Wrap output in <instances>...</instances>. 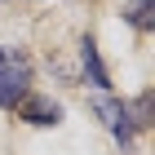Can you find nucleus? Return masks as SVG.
I'll return each mask as SVG.
<instances>
[{
    "label": "nucleus",
    "instance_id": "nucleus-1",
    "mask_svg": "<svg viewBox=\"0 0 155 155\" xmlns=\"http://www.w3.org/2000/svg\"><path fill=\"white\" fill-rule=\"evenodd\" d=\"M27 93H31V58H27V53H18L13 62H5V67H0V107L13 111Z\"/></svg>",
    "mask_w": 155,
    "mask_h": 155
},
{
    "label": "nucleus",
    "instance_id": "nucleus-2",
    "mask_svg": "<svg viewBox=\"0 0 155 155\" xmlns=\"http://www.w3.org/2000/svg\"><path fill=\"white\" fill-rule=\"evenodd\" d=\"M93 111L102 115V124L115 133V142L129 151V146H133V129H137V124H133V115H129V107H124V102H115V97H107V93H97V97H93Z\"/></svg>",
    "mask_w": 155,
    "mask_h": 155
},
{
    "label": "nucleus",
    "instance_id": "nucleus-3",
    "mask_svg": "<svg viewBox=\"0 0 155 155\" xmlns=\"http://www.w3.org/2000/svg\"><path fill=\"white\" fill-rule=\"evenodd\" d=\"M22 120H27V124H36V129H49V124H58V120H62V107L53 102V97L27 93V97H22Z\"/></svg>",
    "mask_w": 155,
    "mask_h": 155
},
{
    "label": "nucleus",
    "instance_id": "nucleus-4",
    "mask_svg": "<svg viewBox=\"0 0 155 155\" xmlns=\"http://www.w3.org/2000/svg\"><path fill=\"white\" fill-rule=\"evenodd\" d=\"M80 62H84V75H89V84H97V89H107V67H102V58H97V45L93 40H80Z\"/></svg>",
    "mask_w": 155,
    "mask_h": 155
},
{
    "label": "nucleus",
    "instance_id": "nucleus-5",
    "mask_svg": "<svg viewBox=\"0 0 155 155\" xmlns=\"http://www.w3.org/2000/svg\"><path fill=\"white\" fill-rule=\"evenodd\" d=\"M151 5H155V0H129V5H124V18H129V22L137 27V31H151V27H155V13H151Z\"/></svg>",
    "mask_w": 155,
    "mask_h": 155
},
{
    "label": "nucleus",
    "instance_id": "nucleus-6",
    "mask_svg": "<svg viewBox=\"0 0 155 155\" xmlns=\"http://www.w3.org/2000/svg\"><path fill=\"white\" fill-rule=\"evenodd\" d=\"M151 115H155V93H142L137 97V120H133V124H137V129H151Z\"/></svg>",
    "mask_w": 155,
    "mask_h": 155
}]
</instances>
